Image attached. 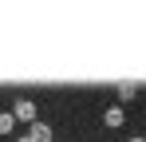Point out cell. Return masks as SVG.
<instances>
[{
  "instance_id": "1",
  "label": "cell",
  "mask_w": 146,
  "mask_h": 142,
  "mask_svg": "<svg viewBox=\"0 0 146 142\" xmlns=\"http://www.w3.org/2000/svg\"><path fill=\"white\" fill-rule=\"evenodd\" d=\"M12 118L16 122H36V103L32 99H16L12 103Z\"/></svg>"
},
{
  "instance_id": "2",
  "label": "cell",
  "mask_w": 146,
  "mask_h": 142,
  "mask_svg": "<svg viewBox=\"0 0 146 142\" xmlns=\"http://www.w3.org/2000/svg\"><path fill=\"white\" fill-rule=\"evenodd\" d=\"M28 138L32 142H51V126L48 122H32V126H28Z\"/></svg>"
},
{
  "instance_id": "3",
  "label": "cell",
  "mask_w": 146,
  "mask_h": 142,
  "mask_svg": "<svg viewBox=\"0 0 146 142\" xmlns=\"http://www.w3.org/2000/svg\"><path fill=\"white\" fill-rule=\"evenodd\" d=\"M103 122H107V126H122V107H107Z\"/></svg>"
},
{
  "instance_id": "4",
  "label": "cell",
  "mask_w": 146,
  "mask_h": 142,
  "mask_svg": "<svg viewBox=\"0 0 146 142\" xmlns=\"http://www.w3.org/2000/svg\"><path fill=\"white\" fill-rule=\"evenodd\" d=\"M16 126V118H12V111H0V134H8Z\"/></svg>"
},
{
  "instance_id": "5",
  "label": "cell",
  "mask_w": 146,
  "mask_h": 142,
  "mask_svg": "<svg viewBox=\"0 0 146 142\" xmlns=\"http://www.w3.org/2000/svg\"><path fill=\"white\" fill-rule=\"evenodd\" d=\"M134 91H138L134 83H119V99H134Z\"/></svg>"
},
{
  "instance_id": "6",
  "label": "cell",
  "mask_w": 146,
  "mask_h": 142,
  "mask_svg": "<svg viewBox=\"0 0 146 142\" xmlns=\"http://www.w3.org/2000/svg\"><path fill=\"white\" fill-rule=\"evenodd\" d=\"M16 142H32V138H28V134H20V138H16Z\"/></svg>"
},
{
  "instance_id": "7",
  "label": "cell",
  "mask_w": 146,
  "mask_h": 142,
  "mask_svg": "<svg viewBox=\"0 0 146 142\" xmlns=\"http://www.w3.org/2000/svg\"><path fill=\"white\" fill-rule=\"evenodd\" d=\"M130 142H146V138H130Z\"/></svg>"
}]
</instances>
